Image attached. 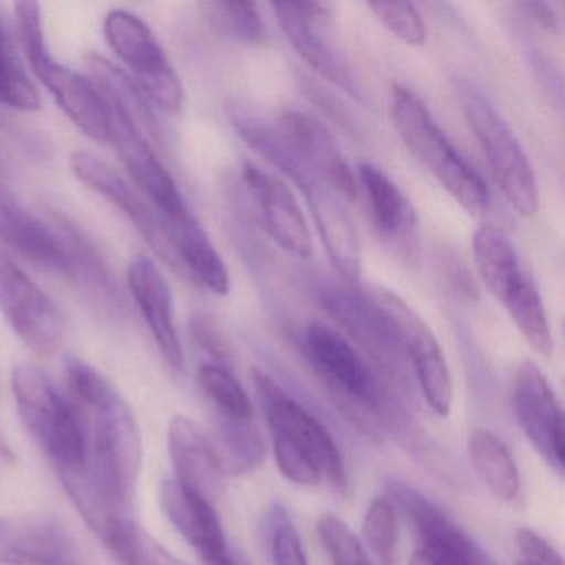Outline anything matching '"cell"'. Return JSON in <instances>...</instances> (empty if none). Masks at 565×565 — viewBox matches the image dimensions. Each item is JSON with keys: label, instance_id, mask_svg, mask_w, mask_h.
I'll use <instances>...</instances> for the list:
<instances>
[{"label": "cell", "instance_id": "1", "mask_svg": "<svg viewBox=\"0 0 565 565\" xmlns=\"http://www.w3.org/2000/svg\"><path fill=\"white\" fill-rule=\"evenodd\" d=\"M64 375L65 392L87 423L88 468L121 498L134 502L143 465V445L134 412L114 383L81 356H65Z\"/></svg>", "mask_w": 565, "mask_h": 565}, {"label": "cell", "instance_id": "2", "mask_svg": "<svg viewBox=\"0 0 565 565\" xmlns=\"http://www.w3.org/2000/svg\"><path fill=\"white\" fill-rule=\"evenodd\" d=\"M253 380L273 436L280 475L299 486L327 482L343 494L345 462L326 426L266 373L254 370Z\"/></svg>", "mask_w": 565, "mask_h": 565}, {"label": "cell", "instance_id": "3", "mask_svg": "<svg viewBox=\"0 0 565 565\" xmlns=\"http://www.w3.org/2000/svg\"><path fill=\"white\" fill-rule=\"evenodd\" d=\"M247 145L300 188L330 263L345 279H359L362 254L347 201L300 160L279 125H257L247 137Z\"/></svg>", "mask_w": 565, "mask_h": 565}, {"label": "cell", "instance_id": "4", "mask_svg": "<svg viewBox=\"0 0 565 565\" xmlns=\"http://www.w3.org/2000/svg\"><path fill=\"white\" fill-rule=\"evenodd\" d=\"M392 121L409 153L438 180L469 214L484 213L489 191L481 174L456 150L418 95L396 84L392 90Z\"/></svg>", "mask_w": 565, "mask_h": 565}, {"label": "cell", "instance_id": "5", "mask_svg": "<svg viewBox=\"0 0 565 565\" xmlns=\"http://www.w3.org/2000/svg\"><path fill=\"white\" fill-rule=\"evenodd\" d=\"M19 415L57 471L78 468L88 458V429L81 408L65 390L32 363L12 372Z\"/></svg>", "mask_w": 565, "mask_h": 565}, {"label": "cell", "instance_id": "6", "mask_svg": "<svg viewBox=\"0 0 565 565\" xmlns=\"http://www.w3.org/2000/svg\"><path fill=\"white\" fill-rule=\"evenodd\" d=\"M18 38L31 71L57 102L68 120L92 140L108 143L110 117L104 95L90 77L55 61L45 44L41 6L18 2L14 8Z\"/></svg>", "mask_w": 565, "mask_h": 565}, {"label": "cell", "instance_id": "7", "mask_svg": "<svg viewBox=\"0 0 565 565\" xmlns=\"http://www.w3.org/2000/svg\"><path fill=\"white\" fill-rule=\"evenodd\" d=\"M452 90L505 200L519 216H535L539 211L537 181L514 131L478 85L458 78Z\"/></svg>", "mask_w": 565, "mask_h": 565}, {"label": "cell", "instance_id": "8", "mask_svg": "<svg viewBox=\"0 0 565 565\" xmlns=\"http://www.w3.org/2000/svg\"><path fill=\"white\" fill-rule=\"evenodd\" d=\"M104 34L148 100L168 114H180L184 105L183 82L150 25L127 9H115L105 18Z\"/></svg>", "mask_w": 565, "mask_h": 565}, {"label": "cell", "instance_id": "9", "mask_svg": "<svg viewBox=\"0 0 565 565\" xmlns=\"http://www.w3.org/2000/svg\"><path fill=\"white\" fill-rule=\"evenodd\" d=\"M373 302L385 317L399 352L412 365L426 405L439 418H448L452 408V380L445 353L422 316L392 290L376 289Z\"/></svg>", "mask_w": 565, "mask_h": 565}, {"label": "cell", "instance_id": "10", "mask_svg": "<svg viewBox=\"0 0 565 565\" xmlns=\"http://www.w3.org/2000/svg\"><path fill=\"white\" fill-rule=\"evenodd\" d=\"M0 313L15 335L39 355L57 352L65 322L57 303L0 246Z\"/></svg>", "mask_w": 565, "mask_h": 565}, {"label": "cell", "instance_id": "11", "mask_svg": "<svg viewBox=\"0 0 565 565\" xmlns=\"http://www.w3.org/2000/svg\"><path fill=\"white\" fill-rule=\"evenodd\" d=\"M388 491L406 512L418 541L409 565H492L482 548L422 492L395 479Z\"/></svg>", "mask_w": 565, "mask_h": 565}, {"label": "cell", "instance_id": "12", "mask_svg": "<svg viewBox=\"0 0 565 565\" xmlns=\"http://www.w3.org/2000/svg\"><path fill=\"white\" fill-rule=\"evenodd\" d=\"M303 352L313 372L340 403L362 412H375L380 390L376 376L355 347L332 327L312 322L303 333Z\"/></svg>", "mask_w": 565, "mask_h": 565}, {"label": "cell", "instance_id": "13", "mask_svg": "<svg viewBox=\"0 0 565 565\" xmlns=\"http://www.w3.org/2000/svg\"><path fill=\"white\" fill-rule=\"evenodd\" d=\"M107 107L110 117L108 143L114 145L125 170L143 193L145 200L153 206L163 223L178 224L193 220L177 181L161 163L148 138L120 110L108 104Z\"/></svg>", "mask_w": 565, "mask_h": 565}, {"label": "cell", "instance_id": "14", "mask_svg": "<svg viewBox=\"0 0 565 565\" xmlns=\"http://www.w3.org/2000/svg\"><path fill=\"white\" fill-rule=\"evenodd\" d=\"M512 412L535 451L555 471H564V413L544 373L531 360H524L515 370Z\"/></svg>", "mask_w": 565, "mask_h": 565}, {"label": "cell", "instance_id": "15", "mask_svg": "<svg viewBox=\"0 0 565 565\" xmlns=\"http://www.w3.org/2000/svg\"><path fill=\"white\" fill-rule=\"evenodd\" d=\"M241 180L267 236L289 256H312V234L290 188L276 174L247 161L241 168Z\"/></svg>", "mask_w": 565, "mask_h": 565}, {"label": "cell", "instance_id": "16", "mask_svg": "<svg viewBox=\"0 0 565 565\" xmlns=\"http://www.w3.org/2000/svg\"><path fill=\"white\" fill-rule=\"evenodd\" d=\"M71 168L81 183L87 184L95 193L110 201L120 210L130 223L137 227L148 246L160 259L181 273L180 264L171 247L170 237L163 221L150 203L137 193L110 164L88 151H75L71 158Z\"/></svg>", "mask_w": 565, "mask_h": 565}, {"label": "cell", "instance_id": "17", "mask_svg": "<svg viewBox=\"0 0 565 565\" xmlns=\"http://www.w3.org/2000/svg\"><path fill=\"white\" fill-rule=\"evenodd\" d=\"M356 183L369 204L373 230L405 264L418 257V216L398 184L373 163L359 164Z\"/></svg>", "mask_w": 565, "mask_h": 565}, {"label": "cell", "instance_id": "18", "mask_svg": "<svg viewBox=\"0 0 565 565\" xmlns=\"http://www.w3.org/2000/svg\"><path fill=\"white\" fill-rule=\"evenodd\" d=\"M127 279L164 362L173 372H183L184 352L174 323L173 296L160 267L147 254H137L128 264Z\"/></svg>", "mask_w": 565, "mask_h": 565}, {"label": "cell", "instance_id": "19", "mask_svg": "<svg viewBox=\"0 0 565 565\" xmlns=\"http://www.w3.org/2000/svg\"><path fill=\"white\" fill-rule=\"evenodd\" d=\"M0 565H87L54 519L0 518Z\"/></svg>", "mask_w": 565, "mask_h": 565}, {"label": "cell", "instance_id": "20", "mask_svg": "<svg viewBox=\"0 0 565 565\" xmlns=\"http://www.w3.org/2000/svg\"><path fill=\"white\" fill-rule=\"evenodd\" d=\"M300 160L335 193L352 201L359 193L356 177L326 125L300 110L284 111L277 121Z\"/></svg>", "mask_w": 565, "mask_h": 565}, {"label": "cell", "instance_id": "21", "mask_svg": "<svg viewBox=\"0 0 565 565\" xmlns=\"http://www.w3.org/2000/svg\"><path fill=\"white\" fill-rule=\"evenodd\" d=\"M322 306L326 312L386 370L398 372L402 369L405 359L385 317L372 297L363 296L356 290L332 287L323 290Z\"/></svg>", "mask_w": 565, "mask_h": 565}, {"label": "cell", "instance_id": "22", "mask_svg": "<svg viewBox=\"0 0 565 565\" xmlns=\"http://www.w3.org/2000/svg\"><path fill=\"white\" fill-rule=\"evenodd\" d=\"M280 31L286 35L294 51L302 57L307 65L313 68L320 77L329 81L335 87L342 88L350 97L365 102L362 82L356 77L352 64L345 55L329 42L323 35V24L309 21L294 9L292 2H276L273 4Z\"/></svg>", "mask_w": 565, "mask_h": 565}, {"label": "cell", "instance_id": "23", "mask_svg": "<svg viewBox=\"0 0 565 565\" xmlns=\"http://www.w3.org/2000/svg\"><path fill=\"white\" fill-rule=\"evenodd\" d=\"M168 449L177 481L214 504L221 494L223 469L206 433L188 416H173L168 426Z\"/></svg>", "mask_w": 565, "mask_h": 565}, {"label": "cell", "instance_id": "24", "mask_svg": "<svg viewBox=\"0 0 565 565\" xmlns=\"http://www.w3.org/2000/svg\"><path fill=\"white\" fill-rule=\"evenodd\" d=\"M0 241L25 259L54 270H68L71 256L64 241L32 216L15 200L0 171Z\"/></svg>", "mask_w": 565, "mask_h": 565}, {"label": "cell", "instance_id": "25", "mask_svg": "<svg viewBox=\"0 0 565 565\" xmlns=\"http://www.w3.org/2000/svg\"><path fill=\"white\" fill-rule=\"evenodd\" d=\"M161 508L173 527L196 548L201 561L226 554L227 544L214 504L184 489L177 479L161 484Z\"/></svg>", "mask_w": 565, "mask_h": 565}, {"label": "cell", "instance_id": "26", "mask_svg": "<svg viewBox=\"0 0 565 565\" xmlns=\"http://www.w3.org/2000/svg\"><path fill=\"white\" fill-rule=\"evenodd\" d=\"M163 224L181 273H186L216 296L230 294L231 279L226 264L196 217L186 223Z\"/></svg>", "mask_w": 565, "mask_h": 565}, {"label": "cell", "instance_id": "27", "mask_svg": "<svg viewBox=\"0 0 565 565\" xmlns=\"http://www.w3.org/2000/svg\"><path fill=\"white\" fill-rule=\"evenodd\" d=\"M87 67L92 81L104 95L105 102L120 110L145 137L158 140L160 127H158L151 102L131 81L130 75L98 54L88 55Z\"/></svg>", "mask_w": 565, "mask_h": 565}, {"label": "cell", "instance_id": "28", "mask_svg": "<svg viewBox=\"0 0 565 565\" xmlns=\"http://www.w3.org/2000/svg\"><path fill=\"white\" fill-rule=\"evenodd\" d=\"M472 468L486 488L502 501H514L521 494V475L511 451L491 429L472 428L468 436Z\"/></svg>", "mask_w": 565, "mask_h": 565}, {"label": "cell", "instance_id": "29", "mask_svg": "<svg viewBox=\"0 0 565 565\" xmlns=\"http://www.w3.org/2000/svg\"><path fill=\"white\" fill-rule=\"evenodd\" d=\"M499 302L508 310L509 317L531 349L545 359L551 356L554 352L551 326L541 294L529 274L522 273L502 294Z\"/></svg>", "mask_w": 565, "mask_h": 565}, {"label": "cell", "instance_id": "30", "mask_svg": "<svg viewBox=\"0 0 565 565\" xmlns=\"http://www.w3.org/2000/svg\"><path fill=\"white\" fill-rule=\"evenodd\" d=\"M472 254L479 277L498 300L525 273L511 239L499 227H479L472 237Z\"/></svg>", "mask_w": 565, "mask_h": 565}, {"label": "cell", "instance_id": "31", "mask_svg": "<svg viewBox=\"0 0 565 565\" xmlns=\"http://www.w3.org/2000/svg\"><path fill=\"white\" fill-rule=\"evenodd\" d=\"M213 435L207 436L223 472L246 475L263 462L264 443L254 419L221 418L214 416Z\"/></svg>", "mask_w": 565, "mask_h": 565}, {"label": "cell", "instance_id": "32", "mask_svg": "<svg viewBox=\"0 0 565 565\" xmlns=\"http://www.w3.org/2000/svg\"><path fill=\"white\" fill-rule=\"evenodd\" d=\"M198 385L213 405L214 416L250 422L254 419L253 403L239 380L227 366L204 363L198 369Z\"/></svg>", "mask_w": 565, "mask_h": 565}, {"label": "cell", "instance_id": "33", "mask_svg": "<svg viewBox=\"0 0 565 565\" xmlns=\"http://www.w3.org/2000/svg\"><path fill=\"white\" fill-rule=\"evenodd\" d=\"M201 8L221 34L241 44L260 47L269 41L259 6L254 2L216 0V2H204Z\"/></svg>", "mask_w": 565, "mask_h": 565}, {"label": "cell", "instance_id": "34", "mask_svg": "<svg viewBox=\"0 0 565 565\" xmlns=\"http://www.w3.org/2000/svg\"><path fill=\"white\" fill-rule=\"evenodd\" d=\"M105 545L114 552L121 565H188L131 518L117 525Z\"/></svg>", "mask_w": 565, "mask_h": 565}, {"label": "cell", "instance_id": "35", "mask_svg": "<svg viewBox=\"0 0 565 565\" xmlns=\"http://www.w3.org/2000/svg\"><path fill=\"white\" fill-rule=\"evenodd\" d=\"M0 104L21 111H35L42 105L38 87L25 72L2 21H0Z\"/></svg>", "mask_w": 565, "mask_h": 565}, {"label": "cell", "instance_id": "36", "mask_svg": "<svg viewBox=\"0 0 565 565\" xmlns=\"http://www.w3.org/2000/svg\"><path fill=\"white\" fill-rule=\"evenodd\" d=\"M366 547L380 565H392L395 558L398 524L392 502L386 498H375L366 509L362 525Z\"/></svg>", "mask_w": 565, "mask_h": 565}, {"label": "cell", "instance_id": "37", "mask_svg": "<svg viewBox=\"0 0 565 565\" xmlns=\"http://www.w3.org/2000/svg\"><path fill=\"white\" fill-rule=\"evenodd\" d=\"M317 532L333 565H372L360 539L335 514L323 512Z\"/></svg>", "mask_w": 565, "mask_h": 565}, {"label": "cell", "instance_id": "38", "mask_svg": "<svg viewBox=\"0 0 565 565\" xmlns=\"http://www.w3.org/2000/svg\"><path fill=\"white\" fill-rule=\"evenodd\" d=\"M369 8L395 38L419 47L426 42V25L418 9L409 2H370Z\"/></svg>", "mask_w": 565, "mask_h": 565}, {"label": "cell", "instance_id": "39", "mask_svg": "<svg viewBox=\"0 0 565 565\" xmlns=\"http://www.w3.org/2000/svg\"><path fill=\"white\" fill-rule=\"evenodd\" d=\"M274 565H309L296 525L286 515L276 521L273 534Z\"/></svg>", "mask_w": 565, "mask_h": 565}, {"label": "cell", "instance_id": "40", "mask_svg": "<svg viewBox=\"0 0 565 565\" xmlns=\"http://www.w3.org/2000/svg\"><path fill=\"white\" fill-rule=\"evenodd\" d=\"M519 561L531 565H564L561 554L544 537L527 527H519L514 534Z\"/></svg>", "mask_w": 565, "mask_h": 565}, {"label": "cell", "instance_id": "41", "mask_svg": "<svg viewBox=\"0 0 565 565\" xmlns=\"http://www.w3.org/2000/svg\"><path fill=\"white\" fill-rule=\"evenodd\" d=\"M193 335L201 349L206 350L213 359H216L217 365L226 366L227 352L223 340L217 335L216 330L204 320H196L193 326Z\"/></svg>", "mask_w": 565, "mask_h": 565}, {"label": "cell", "instance_id": "42", "mask_svg": "<svg viewBox=\"0 0 565 565\" xmlns=\"http://www.w3.org/2000/svg\"><path fill=\"white\" fill-rule=\"evenodd\" d=\"M522 8H524V11L529 12V15H531L537 24L547 29V31L554 32L561 29V22H558L557 14H555L551 4H545V2H525V4H522Z\"/></svg>", "mask_w": 565, "mask_h": 565}, {"label": "cell", "instance_id": "43", "mask_svg": "<svg viewBox=\"0 0 565 565\" xmlns=\"http://www.w3.org/2000/svg\"><path fill=\"white\" fill-rule=\"evenodd\" d=\"M514 565H531V564H525V562L518 561V562H515V564H514Z\"/></svg>", "mask_w": 565, "mask_h": 565}]
</instances>
